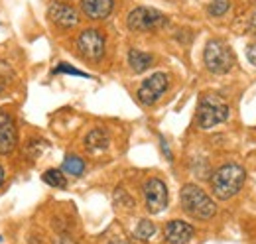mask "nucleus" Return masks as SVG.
<instances>
[{"instance_id":"nucleus-6","label":"nucleus","mask_w":256,"mask_h":244,"mask_svg":"<svg viewBox=\"0 0 256 244\" xmlns=\"http://www.w3.org/2000/svg\"><path fill=\"white\" fill-rule=\"evenodd\" d=\"M77 48L81 52V56L89 61H98L104 56V36L95 28L83 30L79 40H77Z\"/></svg>"},{"instance_id":"nucleus-9","label":"nucleus","mask_w":256,"mask_h":244,"mask_svg":"<svg viewBox=\"0 0 256 244\" xmlns=\"http://www.w3.org/2000/svg\"><path fill=\"white\" fill-rule=\"evenodd\" d=\"M48 16H50V20L56 24V26H60V28H73V26H77L79 24V14H77V10L73 8V6H69V4H65V2H52L50 4V8H48Z\"/></svg>"},{"instance_id":"nucleus-22","label":"nucleus","mask_w":256,"mask_h":244,"mask_svg":"<svg viewBox=\"0 0 256 244\" xmlns=\"http://www.w3.org/2000/svg\"><path fill=\"white\" fill-rule=\"evenodd\" d=\"M2 183H4V168L0 166V185H2Z\"/></svg>"},{"instance_id":"nucleus-3","label":"nucleus","mask_w":256,"mask_h":244,"mask_svg":"<svg viewBox=\"0 0 256 244\" xmlns=\"http://www.w3.org/2000/svg\"><path fill=\"white\" fill-rule=\"evenodd\" d=\"M228 114H230L228 104L219 94H205L201 96L199 106H197V126L201 130H209L226 120Z\"/></svg>"},{"instance_id":"nucleus-23","label":"nucleus","mask_w":256,"mask_h":244,"mask_svg":"<svg viewBox=\"0 0 256 244\" xmlns=\"http://www.w3.org/2000/svg\"><path fill=\"white\" fill-rule=\"evenodd\" d=\"M110 244H128V242H124V240H112Z\"/></svg>"},{"instance_id":"nucleus-20","label":"nucleus","mask_w":256,"mask_h":244,"mask_svg":"<svg viewBox=\"0 0 256 244\" xmlns=\"http://www.w3.org/2000/svg\"><path fill=\"white\" fill-rule=\"evenodd\" d=\"M246 58H248V61L256 67V44H250V46H248V50H246Z\"/></svg>"},{"instance_id":"nucleus-14","label":"nucleus","mask_w":256,"mask_h":244,"mask_svg":"<svg viewBox=\"0 0 256 244\" xmlns=\"http://www.w3.org/2000/svg\"><path fill=\"white\" fill-rule=\"evenodd\" d=\"M85 146H87L89 150H93V152L108 148V136H106V132L100 130V128L91 130V132L87 134V138H85Z\"/></svg>"},{"instance_id":"nucleus-8","label":"nucleus","mask_w":256,"mask_h":244,"mask_svg":"<svg viewBox=\"0 0 256 244\" xmlns=\"http://www.w3.org/2000/svg\"><path fill=\"white\" fill-rule=\"evenodd\" d=\"M144 197H146V209L152 214L162 213L168 207V187L166 183L152 178L144 183Z\"/></svg>"},{"instance_id":"nucleus-13","label":"nucleus","mask_w":256,"mask_h":244,"mask_svg":"<svg viewBox=\"0 0 256 244\" xmlns=\"http://www.w3.org/2000/svg\"><path fill=\"white\" fill-rule=\"evenodd\" d=\"M128 63H130V69H132L134 73H144L146 69L152 67L154 58H152L150 54H146V52L130 50V54H128Z\"/></svg>"},{"instance_id":"nucleus-7","label":"nucleus","mask_w":256,"mask_h":244,"mask_svg":"<svg viewBox=\"0 0 256 244\" xmlns=\"http://www.w3.org/2000/svg\"><path fill=\"white\" fill-rule=\"evenodd\" d=\"M168 89V75L166 73H154L148 79H144V83L138 89V100L146 106H152L156 100H160V96Z\"/></svg>"},{"instance_id":"nucleus-2","label":"nucleus","mask_w":256,"mask_h":244,"mask_svg":"<svg viewBox=\"0 0 256 244\" xmlns=\"http://www.w3.org/2000/svg\"><path fill=\"white\" fill-rule=\"evenodd\" d=\"M180 199H182V209L193 218L207 220L217 213V205L213 203V199L201 187H197L193 183L184 185V189L180 193Z\"/></svg>"},{"instance_id":"nucleus-19","label":"nucleus","mask_w":256,"mask_h":244,"mask_svg":"<svg viewBox=\"0 0 256 244\" xmlns=\"http://www.w3.org/2000/svg\"><path fill=\"white\" fill-rule=\"evenodd\" d=\"M54 73H69V75H77V77H87V79H89L87 73H83V71H79V69H75V67H69L67 63H60V65L54 69Z\"/></svg>"},{"instance_id":"nucleus-5","label":"nucleus","mask_w":256,"mask_h":244,"mask_svg":"<svg viewBox=\"0 0 256 244\" xmlns=\"http://www.w3.org/2000/svg\"><path fill=\"white\" fill-rule=\"evenodd\" d=\"M168 20L166 16L162 14L160 10L156 8H148V6H140V8H134L130 14H128V28L132 32H150L156 30L164 26Z\"/></svg>"},{"instance_id":"nucleus-15","label":"nucleus","mask_w":256,"mask_h":244,"mask_svg":"<svg viewBox=\"0 0 256 244\" xmlns=\"http://www.w3.org/2000/svg\"><path fill=\"white\" fill-rule=\"evenodd\" d=\"M154 234H156V224L152 220H148V218H142L138 222V226L134 228V238L142 240V242H148Z\"/></svg>"},{"instance_id":"nucleus-4","label":"nucleus","mask_w":256,"mask_h":244,"mask_svg":"<svg viewBox=\"0 0 256 244\" xmlns=\"http://www.w3.org/2000/svg\"><path fill=\"white\" fill-rule=\"evenodd\" d=\"M203 61H205V67L211 73L223 75V73H228L234 67V54H232V50L224 42H221V40H211L205 46Z\"/></svg>"},{"instance_id":"nucleus-16","label":"nucleus","mask_w":256,"mask_h":244,"mask_svg":"<svg viewBox=\"0 0 256 244\" xmlns=\"http://www.w3.org/2000/svg\"><path fill=\"white\" fill-rule=\"evenodd\" d=\"M62 170H64L65 174H69V176L79 178V176H83V172H85V162H83L79 156H67L64 160Z\"/></svg>"},{"instance_id":"nucleus-18","label":"nucleus","mask_w":256,"mask_h":244,"mask_svg":"<svg viewBox=\"0 0 256 244\" xmlns=\"http://www.w3.org/2000/svg\"><path fill=\"white\" fill-rule=\"evenodd\" d=\"M226 10H228V0H211V4H209L211 16H223Z\"/></svg>"},{"instance_id":"nucleus-12","label":"nucleus","mask_w":256,"mask_h":244,"mask_svg":"<svg viewBox=\"0 0 256 244\" xmlns=\"http://www.w3.org/2000/svg\"><path fill=\"white\" fill-rule=\"evenodd\" d=\"M114 8L112 0H81V10L89 20H104Z\"/></svg>"},{"instance_id":"nucleus-11","label":"nucleus","mask_w":256,"mask_h":244,"mask_svg":"<svg viewBox=\"0 0 256 244\" xmlns=\"http://www.w3.org/2000/svg\"><path fill=\"white\" fill-rule=\"evenodd\" d=\"M18 132L14 118L8 112H0V156H6L16 148Z\"/></svg>"},{"instance_id":"nucleus-21","label":"nucleus","mask_w":256,"mask_h":244,"mask_svg":"<svg viewBox=\"0 0 256 244\" xmlns=\"http://www.w3.org/2000/svg\"><path fill=\"white\" fill-rule=\"evenodd\" d=\"M250 30H252V34L256 36V12H254V16H252V20H250Z\"/></svg>"},{"instance_id":"nucleus-1","label":"nucleus","mask_w":256,"mask_h":244,"mask_svg":"<svg viewBox=\"0 0 256 244\" xmlns=\"http://www.w3.org/2000/svg\"><path fill=\"white\" fill-rule=\"evenodd\" d=\"M246 180V174L240 166L236 164H224L221 166L213 178H211V189H213V195L221 201H226L230 197H234L240 189H242V183Z\"/></svg>"},{"instance_id":"nucleus-17","label":"nucleus","mask_w":256,"mask_h":244,"mask_svg":"<svg viewBox=\"0 0 256 244\" xmlns=\"http://www.w3.org/2000/svg\"><path fill=\"white\" fill-rule=\"evenodd\" d=\"M42 180L48 183L50 187H56V189H65L67 187V180H65V176L60 170H48L42 176Z\"/></svg>"},{"instance_id":"nucleus-10","label":"nucleus","mask_w":256,"mask_h":244,"mask_svg":"<svg viewBox=\"0 0 256 244\" xmlns=\"http://www.w3.org/2000/svg\"><path fill=\"white\" fill-rule=\"evenodd\" d=\"M193 234H195V228L190 222L180 220V218L170 220L164 228V236L168 244H188L193 238Z\"/></svg>"}]
</instances>
